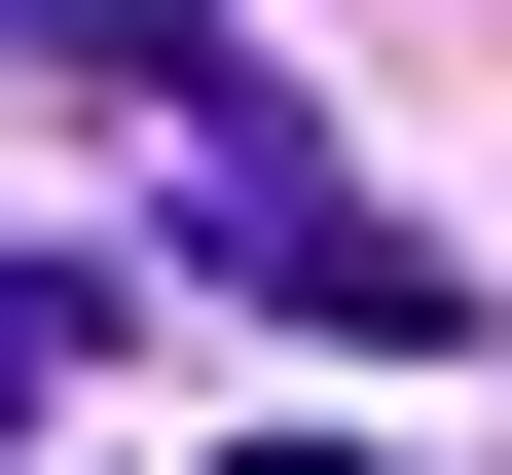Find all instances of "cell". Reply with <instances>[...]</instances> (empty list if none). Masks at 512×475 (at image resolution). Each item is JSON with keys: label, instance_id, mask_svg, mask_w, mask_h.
<instances>
[{"label": "cell", "instance_id": "obj_2", "mask_svg": "<svg viewBox=\"0 0 512 475\" xmlns=\"http://www.w3.org/2000/svg\"><path fill=\"white\" fill-rule=\"evenodd\" d=\"M37 402H74V256H0V439H37Z\"/></svg>", "mask_w": 512, "mask_h": 475}, {"label": "cell", "instance_id": "obj_1", "mask_svg": "<svg viewBox=\"0 0 512 475\" xmlns=\"http://www.w3.org/2000/svg\"><path fill=\"white\" fill-rule=\"evenodd\" d=\"M183 256H220L256 329H366V366H439V329H476V256H439V220H366L256 74H183Z\"/></svg>", "mask_w": 512, "mask_h": 475}]
</instances>
